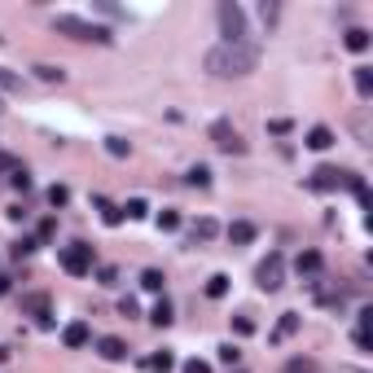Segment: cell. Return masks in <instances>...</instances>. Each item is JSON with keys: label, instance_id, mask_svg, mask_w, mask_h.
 <instances>
[{"label": "cell", "instance_id": "1", "mask_svg": "<svg viewBox=\"0 0 373 373\" xmlns=\"http://www.w3.org/2000/svg\"><path fill=\"white\" fill-rule=\"evenodd\" d=\"M259 66V49L255 44H215V49L207 53V70L215 79H242L250 75V70Z\"/></svg>", "mask_w": 373, "mask_h": 373}, {"label": "cell", "instance_id": "2", "mask_svg": "<svg viewBox=\"0 0 373 373\" xmlns=\"http://www.w3.org/2000/svg\"><path fill=\"white\" fill-rule=\"evenodd\" d=\"M53 31L70 35V40H83V44H110L114 40L110 27H97V22H88V18H79V14H57L53 18Z\"/></svg>", "mask_w": 373, "mask_h": 373}, {"label": "cell", "instance_id": "3", "mask_svg": "<svg viewBox=\"0 0 373 373\" xmlns=\"http://www.w3.org/2000/svg\"><path fill=\"white\" fill-rule=\"evenodd\" d=\"M215 18H220V35H224V44H242V40H246V9L237 5V0H220Z\"/></svg>", "mask_w": 373, "mask_h": 373}, {"label": "cell", "instance_id": "4", "mask_svg": "<svg viewBox=\"0 0 373 373\" xmlns=\"http://www.w3.org/2000/svg\"><path fill=\"white\" fill-rule=\"evenodd\" d=\"M356 172H343V167H316V172L308 176V185L316 189V194H334V189H352Z\"/></svg>", "mask_w": 373, "mask_h": 373}, {"label": "cell", "instance_id": "5", "mask_svg": "<svg viewBox=\"0 0 373 373\" xmlns=\"http://www.w3.org/2000/svg\"><path fill=\"white\" fill-rule=\"evenodd\" d=\"M255 281H259V290H268V294L285 285V259L276 255V250H272V255H268V259H263L259 268H255Z\"/></svg>", "mask_w": 373, "mask_h": 373}, {"label": "cell", "instance_id": "6", "mask_svg": "<svg viewBox=\"0 0 373 373\" xmlns=\"http://www.w3.org/2000/svg\"><path fill=\"white\" fill-rule=\"evenodd\" d=\"M211 141H215V150H224V154H246L242 132L228 123V119H215V123H211Z\"/></svg>", "mask_w": 373, "mask_h": 373}, {"label": "cell", "instance_id": "7", "mask_svg": "<svg viewBox=\"0 0 373 373\" xmlns=\"http://www.w3.org/2000/svg\"><path fill=\"white\" fill-rule=\"evenodd\" d=\"M62 268H66L70 276H88V272H92V246H83V242L62 246Z\"/></svg>", "mask_w": 373, "mask_h": 373}, {"label": "cell", "instance_id": "8", "mask_svg": "<svg viewBox=\"0 0 373 373\" xmlns=\"http://www.w3.org/2000/svg\"><path fill=\"white\" fill-rule=\"evenodd\" d=\"M62 343L70 347V352H79V347H88V343H92V330H88V321H70L66 330H62Z\"/></svg>", "mask_w": 373, "mask_h": 373}, {"label": "cell", "instance_id": "9", "mask_svg": "<svg viewBox=\"0 0 373 373\" xmlns=\"http://www.w3.org/2000/svg\"><path fill=\"white\" fill-rule=\"evenodd\" d=\"M97 356L110 360V365H119V360H128V343L114 339V334H105V339H97Z\"/></svg>", "mask_w": 373, "mask_h": 373}, {"label": "cell", "instance_id": "10", "mask_svg": "<svg viewBox=\"0 0 373 373\" xmlns=\"http://www.w3.org/2000/svg\"><path fill=\"white\" fill-rule=\"evenodd\" d=\"M321 250H299V259H294V268H299V276H316L321 272Z\"/></svg>", "mask_w": 373, "mask_h": 373}, {"label": "cell", "instance_id": "11", "mask_svg": "<svg viewBox=\"0 0 373 373\" xmlns=\"http://www.w3.org/2000/svg\"><path fill=\"white\" fill-rule=\"evenodd\" d=\"M228 242H233V246L255 242V224H250V220H233V224H228Z\"/></svg>", "mask_w": 373, "mask_h": 373}, {"label": "cell", "instance_id": "12", "mask_svg": "<svg viewBox=\"0 0 373 373\" xmlns=\"http://www.w3.org/2000/svg\"><path fill=\"white\" fill-rule=\"evenodd\" d=\"M290 334H299V316L294 312H281V321H276V330H272V343H285Z\"/></svg>", "mask_w": 373, "mask_h": 373}, {"label": "cell", "instance_id": "13", "mask_svg": "<svg viewBox=\"0 0 373 373\" xmlns=\"http://www.w3.org/2000/svg\"><path fill=\"white\" fill-rule=\"evenodd\" d=\"M334 145V132L330 128H312L308 132V150H330Z\"/></svg>", "mask_w": 373, "mask_h": 373}, {"label": "cell", "instance_id": "14", "mask_svg": "<svg viewBox=\"0 0 373 373\" xmlns=\"http://www.w3.org/2000/svg\"><path fill=\"white\" fill-rule=\"evenodd\" d=\"M215 233H220V224H215V220H211V215H202V220L194 224V242H211V237H215Z\"/></svg>", "mask_w": 373, "mask_h": 373}, {"label": "cell", "instance_id": "15", "mask_svg": "<svg viewBox=\"0 0 373 373\" xmlns=\"http://www.w3.org/2000/svg\"><path fill=\"white\" fill-rule=\"evenodd\" d=\"M150 321L159 325V330H167V325L176 321V316H172V303H167V299H159V303H154V312H150Z\"/></svg>", "mask_w": 373, "mask_h": 373}, {"label": "cell", "instance_id": "16", "mask_svg": "<svg viewBox=\"0 0 373 373\" xmlns=\"http://www.w3.org/2000/svg\"><path fill=\"white\" fill-rule=\"evenodd\" d=\"M35 75H40L44 83H66V70L53 66V62H40V66H35Z\"/></svg>", "mask_w": 373, "mask_h": 373}, {"label": "cell", "instance_id": "17", "mask_svg": "<svg viewBox=\"0 0 373 373\" xmlns=\"http://www.w3.org/2000/svg\"><path fill=\"white\" fill-rule=\"evenodd\" d=\"M356 92H360V97H373V70L369 66H356Z\"/></svg>", "mask_w": 373, "mask_h": 373}, {"label": "cell", "instance_id": "18", "mask_svg": "<svg viewBox=\"0 0 373 373\" xmlns=\"http://www.w3.org/2000/svg\"><path fill=\"white\" fill-rule=\"evenodd\" d=\"M97 207H101V220L110 224V228L123 224V207H114V202H105V198H97Z\"/></svg>", "mask_w": 373, "mask_h": 373}, {"label": "cell", "instance_id": "19", "mask_svg": "<svg viewBox=\"0 0 373 373\" xmlns=\"http://www.w3.org/2000/svg\"><path fill=\"white\" fill-rule=\"evenodd\" d=\"M145 365H150L154 373H172V369H176V356H172V352H154Z\"/></svg>", "mask_w": 373, "mask_h": 373}, {"label": "cell", "instance_id": "20", "mask_svg": "<svg viewBox=\"0 0 373 373\" xmlns=\"http://www.w3.org/2000/svg\"><path fill=\"white\" fill-rule=\"evenodd\" d=\"M22 308H27V312H35V316H49V294H27V299H22Z\"/></svg>", "mask_w": 373, "mask_h": 373}, {"label": "cell", "instance_id": "21", "mask_svg": "<svg viewBox=\"0 0 373 373\" xmlns=\"http://www.w3.org/2000/svg\"><path fill=\"white\" fill-rule=\"evenodd\" d=\"M347 49H352V53H365V49H369V31H365V27H352V31H347Z\"/></svg>", "mask_w": 373, "mask_h": 373}, {"label": "cell", "instance_id": "22", "mask_svg": "<svg viewBox=\"0 0 373 373\" xmlns=\"http://www.w3.org/2000/svg\"><path fill=\"white\" fill-rule=\"evenodd\" d=\"M163 281H167V276H163L159 268H145V272H141V285H145L150 294H163Z\"/></svg>", "mask_w": 373, "mask_h": 373}, {"label": "cell", "instance_id": "23", "mask_svg": "<svg viewBox=\"0 0 373 373\" xmlns=\"http://www.w3.org/2000/svg\"><path fill=\"white\" fill-rule=\"evenodd\" d=\"M154 224H159V233H176V228H180V211H159V215H154Z\"/></svg>", "mask_w": 373, "mask_h": 373}, {"label": "cell", "instance_id": "24", "mask_svg": "<svg viewBox=\"0 0 373 373\" xmlns=\"http://www.w3.org/2000/svg\"><path fill=\"white\" fill-rule=\"evenodd\" d=\"M189 185H194V189H211V167H189Z\"/></svg>", "mask_w": 373, "mask_h": 373}, {"label": "cell", "instance_id": "25", "mask_svg": "<svg viewBox=\"0 0 373 373\" xmlns=\"http://www.w3.org/2000/svg\"><path fill=\"white\" fill-rule=\"evenodd\" d=\"M105 154H110V159H128L132 145H128L123 137H105Z\"/></svg>", "mask_w": 373, "mask_h": 373}, {"label": "cell", "instance_id": "26", "mask_svg": "<svg viewBox=\"0 0 373 373\" xmlns=\"http://www.w3.org/2000/svg\"><path fill=\"white\" fill-rule=\"evenodd\" d=\"M228 294V276L224 272H215L211 281H207V299H224Z\"/></svg>", "mask_w": 373, "mask_h": 373}, {"label": "cell", "instance_id": "27", "mask_svg": "<svg viewBox=\"0 0 373 373\" xmlns=\"http://www.w3.org/2000/svg\"><path fill=\"white\" fill-rule=\"evenodd\" d=\"M0 92H22V75H14V70L0 66Z\"/></svg>", "mask_w": 373, "mask_h": 373}, {"label": "cell", "instance_id": "28", "mask_svg": "<svg viewBox=\"0 0 373 373\" xmlns=\"http://www.w3.org/2000/svg\"><path fill=\"white\" fill-rule=\"evenodd\" d=\"M285 373H316V360L294 356V360H285Z\"/></svg>", "mask_w": 373, "mask_h": 373}, {"label": "cell", "instance_id": "29", "mask_svg": "<svg viewBox=\"0 0 373 373\" xmlns=\"http://www.w3.org/2000/svg\"><path fill=\"white\" fill-rule=\"evenodd\" d=\"M123 211H128V220H145V215H150V207H145V198H132V202H128V207H123Z\"/></svg>", "mask_w": 373, "mask_h": 373}, {"label": "cell", "instance_id": "30", "mask_svg": "<svg viewBox=\"0 0 373 373\" xmlns=\"http://www.w3.org/2000/svg\"><path fill=\"white\" fill-rule=\"evenodd\" d=\"M233 334H237V339H246V334H255V321H250V316H233Z\"/></svg>", "mask_w": 373, "mask_h": 373}, {"label": "cell", "instance_id": "31", "mask_svg": "<svg viewBox=\"0 0 373 373\" xmlns=\"http://www.w3.org/2000/svg\"><path fill=\"white\" fill-rule=\"evenodd\" d=\"M220 360H224L228 369H237V360H242V352H237L233 343H224V347H220Z\"/></svg>", "mask_w": 373, "mask_h": 373}, {"label": "cell", "instance_id": "32", "mask_svg": "<svg viewBox=\"0 0 373 373\" xmlns=\"http://www.w3.org/2000/svg\"><path fill=\"white\" fill-rule=\"evenodd\" d=\"M49 202H53V207H66V202H70V189H66V185H53V189H49Z\"/></svg>", "mask_w": 373, "mask_h": 373}, {"label": "cell", "instance_id": "33", "mask_svg": "<svg viewBox=\"0 0 373 373\" xmlns=\"http://www.w3.org/2000/svg\"><path fill=\"white\" fill-rule=\"evenodd\" d=\"M9 180H14V189H22V194L31 189V176H27V167H14V176H9Z\"/></svg>", "mask_w": 373, "mask_h": 373}, {"label": "cell", "instance_id": "34", "mask_svg": "<svg viewBox=\"0 0 373 373\" xmlns=\"http://www.w3.org/2000/svg\"><path fill=\"white\" fill-rule=\"evenodd\" d=\"M180 373H211V365H207V360H185V369H180Z\"/></svg>", "mask_w": 373, "mask_h": 373}, {"label": "cell", "instance_id": "35", "mask_svg": "<svg viewBox=\"0 0 373 373\" xmlns=\"http://www.w3.org/2000/svg\"><path fill=\"white\" fill-rule=\"evenodd\" d=\"M31 250H35V242H31V237H22V242H14V255L22 259V255H31Z\"/></svg>", "mask_w": 373, "mask_h": 373}, {"label": "cell", "instance_id": "36", "mask_svg": "<svg viewBox=\"0 0 373 373\" xmlns=\"http://www.w3.org/2000/svg\"><path fill=\"white\" fill-rule=\"evenodd\" d=\"M97 276H101V285H114V281H119V268H110V263H105Z\"/></svg>", "mask_w": 373, "mask_h": 373}, {"label": "cell", "instance_id": "37", "mask_svg": "<svg viewBox=\"0 0 373 373\" xmlns=\"http://www.w3.org/2000/svg\"><path fill=\"white\" fill-rule=\"evenodd\" d=\"M268 132H276V137H285V132H290V119H272V123H268Z\"/></svg>", "mask_w": 373, "mask_h": 373}, {"label": "cell", "instance_id": "38", "mask_svg": "<svg viewBox=\"0 0 373 373\" xmlns=\"http://www.w3.org/2000/svg\"><path fill=\"white\" fill-rule=\"evenodd\" d=\"M259 14H263V22H276V5H268V0H263V5H259Z\"/></svg>", "mask_w": 373, "mask_h": 373}, {"label": "cell", "instance_id": "39", "mask_svg": "<svg viewBox=\"0 0 373 373\" xmlns=\"http://www.w3.org/2000/svg\"><path fill=\"white\" fill-rule=\"evenodd\" d=\"M14 167H18V163L9 159V154H0V172H14Z\"/></svg>", "mask_w": 373, "mask_h": 373}, {"label": "cell", "instance_id": "40", "mask_svg": "<svg viewBox=\"0 0 373 373\" xmlns=\"http://www.w3.org/2000/svg\"><path fill=\"white\" fill-rule=\"evenodd\" d=\"M0 294H9V276L5 272H0Z\"/></svg>", "mask_w": 373, "mask_h": 373}, {"label": "cell", "instance_id": "41", "mask_svg": "<svg viewBox=\"0 0 373 373\" xmlns=\"http://www.w3.org/2000/svg\"><path fill=\"white\" fill-rule=\"evenodd\" d=\"M5 360H9V352H5V347H0V365H5Z\"/></svg>", "mask_w": 373, "mask_h": 373}, {"label": "cell", "instance_id": "42", "mask_svg": "<svg viewBox=\"0 0 373 373\" xmlns=\"http://www.w3.org/2000/svg\"><path fill=\"white\" fill-rule=\"evenodd\" d=\"M233 373H237V369H233Z\"/></svg>", "mask_w": 373, "mask_h": 373}]
</instances>
